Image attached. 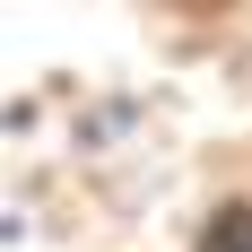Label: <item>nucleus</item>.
Listing matches in <instances>:
<instances>
[{"instance_id":"1","label":"nucleus","mask_w":252,"mask_h":252,"mask_svg":"<svg viewBox=\"0 0 252 252\" xmlns=\"http://www.w3.org/2000/svg\"><path fill=\"white\" fill-rule=\"evenodd\" d=\"M200 252H252V209H244V200H226L218 218H209V235H200Z\"/></svg>"}]
</instances>
